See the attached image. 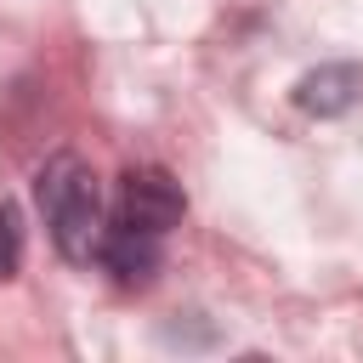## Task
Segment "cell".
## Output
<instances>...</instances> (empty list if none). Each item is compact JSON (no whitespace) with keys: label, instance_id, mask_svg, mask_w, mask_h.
<instances>
[{"label":"cell","instance_id":"4","mask_svg":"<svg viewBox=\"0 0 363 363\" xmlns=\"http://www.w3.org/2000/svg\"><path fill=\"white\" fill-rule=\"evenodd\" d=\"M357 96H363V68L357 62H323V68L301 74V85H295V102L306 113H318V119L346 113Z\"/></svg>","mask_w":363,"mask_h":363},{"label":"cell","instance_id":"1","mask_svg":"<svg viewBox=\"0 0 363 363\" xmlns=\"http://www.w3.org/2000/svg\"><path fill=\"white\" fill-rule=\"evenodd\" d=\"M34 193H40V210H45V227H51L57 250H62L74 267L96 261L108 227H102V193H96L91 164H85L79 153H57V159H45Z\"/></svg>","mask_w":363,"mask_h":363},{"label":"cell","instance_id":"3","mask_svg":"<svg viewBox=\"0 0 363 363\" xmlns=\"http://www.w3.org/2000/svg\"><path fill=\"white\" fill-rule=\"evenodd\" d=\"M159 238H164V233H142V227L113 221V227L102 233L96 261L113 272V284H125V289H147V284H153V272L164 267V244H159Z\"/></svg>","mask_w":363,"mask_h":363},{"label":"cell","instance_id":"2","mask_svg":"<svg viewBox=\"0 0 363 363\" xmlns=\"http://www.w3.org/2000/svg\"><path fill=\"white\" fill-rule=\"evenodd\" d=\"M187 216V199H182V182L170 170H130L125 187H119V216L125 227H142V233H170L176 221Z\"/></svg>","mask_w":363,"mask_h":363},{"label":"cell","instance_id":"5","mask_svg":"<svg viewBox=\"0 0 363 363\" xmlns=\"http://www.w3.org/2000/svg\"><path fill=\"white\" fill-rule=\"evenodd\" d=\"M23 267V210L6 199L0 204V278H17Z\"/></svg>","mask_w":363,"mask_h":363}]
</instances>
